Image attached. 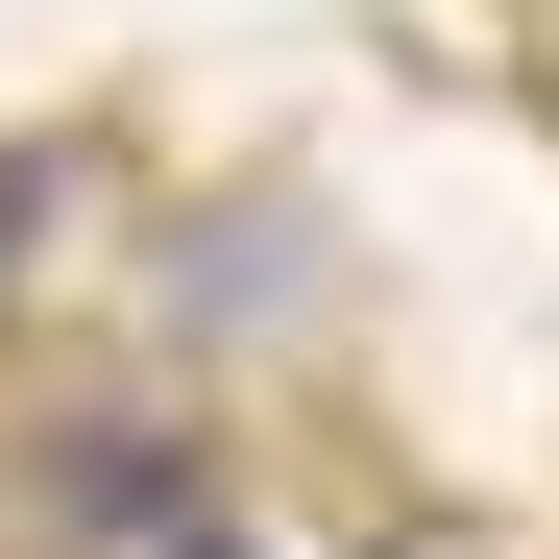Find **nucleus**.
<instances>
[{
  "mask_svg": "<svg viewBox=\"0 0 559 559\" xmlns=\"http://www.w3.org/2000/svg\"><path fill=\"white\" fill-rule=\"evenodd\" d=\"M25 487H49L73 559H146V535H195V511H219V438H195V414H49Z\"/></svg>",
  "mask_w": 559,
  "mask_h": 559,
  "instance_id": "1",
  "label": "nucleus"
},
{
  "mask_svg": "<svg viewBox=\"0 0 559 559\" xmlns=\"http://www.w3.org/2000/svg\"><path fill=\"white\" fill-rule=\"evenodd\" d=\"M146 559H243V511H195V535H146Z\"/></svg>",
  "mask_w": 559,
  "mask_h": 559,
  "instance_id": "2",
  "label": "nucleus"
}]
</instances>
